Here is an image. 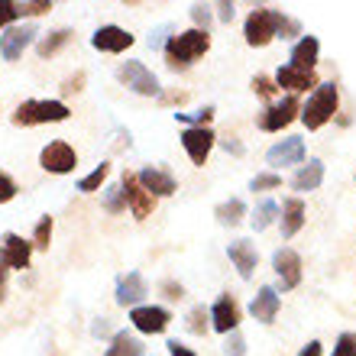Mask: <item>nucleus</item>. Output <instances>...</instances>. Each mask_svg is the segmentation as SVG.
Returning <instances> with one entry per match:
<instances>
[{"mask_svg": "<svg viewBox=\"0 0 356 356\" xmlns=\"http://www.w3.org/2000/svg\"><path fill=\"white\" fill-rule=\"evenodd\" d=\"M207 49H211V36H207V33H201V29H185V33H178V36H169V42L162 46V52H165V65L181 72V68H188L191 62H197Z\"/></svg>", "mask_w": 356, "mask_h": 356, "instance_id": "1", "label": "nucleus"}, {"mask_svg": "<svg viewBox=\"0 0 356 356\" xmlns=\"http://www.w3.org/2000/svg\"><path fill=\"white\" fill-rule=\"evenodd\" d=\"M337 104H340L337 88L334 85H318L314 88V94L308 97V104L301 107V123H305L308 130H321L327 120H334Z\"/></svg>", "mask_w": 356, "mask_h": 356, "instance_id": "2", "label": "nucleus"}, {"mask_svg": "<svg viewBox=\"0 0 356 356\" xmlns=\"http://www.w3.org/2000/svg\"><path fill=\"white\" fill-rule=\"evenodd\" d=\"M10 120L17 127H42V123L68 120V107L62 101H23Z\"/></svg>", "mask_w": 356, "mask_h": 356, "instance_id": "3", "label": "nucleus"}, {"mask_svg": "<svg viewBox=\"0 0 356 356\" xmlns=\"http://www.w3.org/2000/svg\"><path fill=\"white\" fill-rule=\"evenodd\" d=\"M301 117V104H298V97L295 94H289V97H282L279 104H269L263 113H259V130H266V133H279V130H285L291 120H298Z\"/></svg>", "mask_w": 356, "mask_h": 356, "instance_id": "4", "label": "nucleus"}, {"mask_svg": "<svg viewBox=\"0 0 356 356\" xmlns=\"http://www.w3.org/2000/svg\"><path fill=\"white\" fill-rule=\"evenodd\" d=\"M243 36H246V42H250L253 49L269 46L272 39H275V10H269V7H256L253 13L246 17Z\"/></svg>", "mask_w": 356, "mask_h": 356, "instance_id": "5", "label": "nucleus"}, {"mask_svg": "<svg viewBox=\"0 0 356 356\" xmlns=\"http://www.w3.org/2000/svg\"><path fill=\"white\" fill-rule=\"evenodd\" d=\"M117 78H120V85H127L130 91L143 94V97L159 94V78L152 75L143 62H136V58H133V62H123V65L117 68Z\"/></svg>", "mask_w": 356, "mask_h": 356, "instance_id": "6", "label": "nucleus"}, {"mask_svg": "<svg viewBox=\"0 0 356 356\" xmlns=\"http://www.w3.org/2000/svg\"><path fill=\"white\" fill-rule=\"evenodd\" d=\"M39 165H42L46 172H52V175H68V172H75L78 156L65 140H56L39 152Z\"/></svg>", "mask_w": 356, "mask_h": 356, "instance_id": "7", "label": "nucleus"}, {"mask_svg": "<svg viewBox=\"0 0 356 356\" xmlns=\"http://www.w3.org/2000/svg\"><path fill=\"white\" fill-rule=\"evenodd\" d=\"M214 130H207V127H185L181 130V146H185L188 159L195 162V165H204L211 149H214Z\"/></svg>", "mask_w": 356, "mask_h": 356, "instance_id": "8", "label": "nucleus"}, {"mask_svg": "<svg viewBox=\"0 0 356 356\" xmlns=\"http://www.w3.org/2000/svg\"><path fill=\"white\" fill-rule=\"evenodd\" d=\"M29 256H33L29 240H23L19 234L0 236V266L3 269H29Z\"/></svg>", "mask_w": 356, "mask_h": 356, "instance_id": "9", "label": "nucleus"}, {"mask_svg": "<svg viewBox=\"0 0 356 356\" xmlns=\"http://www.w3.org/2000/svg\"><path fill=\"white\" fill-rule=\"evenodd\" d=\"M272 269H275V275H279L282 291L298 289V282H301V256L295 253V250H289V246L275 250V253H272Z\"/></svg>", "mask_w": 356, "mask_h": 356, "instance_id": "10", "label": "nucleus"}, {"mask_svg": "<svg viewBox=\"0 0 356 356\" xmlns=\"http://www.w3.org/2000/svg\"><path fill=\"white\" fill-rule=\"evenodd\" d=\"M120 188H123V197H127V207L133 211V217H136V220H143V217L152 214V207H156V197H152L149 191L140 185V178L133 175V172H127V175H123Z\"/></svg>", "mask_w": 356, "mask_h": 356, "instance_id": "11", "label": "nucleus"}, {"mask_svg": "<svg viewBox=\"0 0 356 356\" xmlns=\"http://www.w3.org/2000/svg\"><path fill=\"white\" fill-rule=\"evenodd\" d=\"M146 295H149V289H146V279H143L140 272H127V275L117 279L113 298H117L120 308H140V301L146 298Z\"/></svg>", "mask_w": 356, "mask_h": 356, "instance_id": "12", "label": "nucleus"}, {"mask_svg": "<svg viewBox=\"0 0 356 356\" xmlns=\"http://www.w3.org/2000/svg\"><path fill=\"white\" fill-rule=\"evenodd\" d=\"M130 321L133 327L140 330V334H165L169 327L172 314L165 308H152V305H140V308L130 311Z\"/></svg>", "mask_w": 356, "mask_h": 356, "instance_id": "13", "label": "nucleus"}, {"mask_svg": "<svg viewBox=\"0 0 356 356\" xmlns=\"http://www.w3.org/2000/svg\"><path fill=\"white\" fill-rule=\"evenodd\" d=\"M36 26H7L3 29V36H0V56L7 58V62H17L23 56V49L36 39Z\"/></svg>", "mask_w": 356, "mask_h": 356, "instance_id": "14", "label": "nucleus"}, {"mask_svg": "<svg viewBox=\"0 0 356 356\" xmlns=\"http://www.w3.org/2000/svg\"><path fill=\"white\" fill-rule=\"evenodd\" d=\"M305 140H298V136H289V140L275 143L269 152H266V162L269 165H298V162H305Z\"/></svg>", "mask_w": 356, "mask_h": 356, "instance_id": "15", "label": "nucleus"}, {"mask_svg": "<svg viewBox=\"0 0 356 356\" xmlns=\"http://www.w3.org/2000/svg\"><path fill=\"white\" fill-rule=\"evenodd\" d=\"M91 46L97 52H123V49L133 46V33H127L120 26H101L91 36Z\"/></svg>", "mask_w": 356, "mask_h": 356, "instance_id": "16", "label": "nucleus"}, {"mask_svg": "<svg viewBox=\"0 0 356 356\" xmlns=\"http://www.w3.org/2000/svg\"><path fill=\"white\" fill-rule=\"evenodd\" d=\"M136 178H140V185L146 188L152 197H169V195H175V191H178L175 178H172L165 169H152V165H146V169H143Z\"/></svg>", "mask_w": 356, "mask_h": 356, "instance_id": "17", "label": "nucleus"}, {"mask_svg": "<svg viewBox=\"0 0 356 356\" xmlns=\"http://www.w3.org/2000/svg\"><path fill=\"white\" fill-rule=\"evenodd\" d=\"M211 324H214V330H220V334H234L236 324H240V305H236L230 295L217 298V305L211 308Z\"/></svg>", "mask_w": 356, "mask_h": 356, "instance_id": "18", "label": "nucleus"}, {"mask_svg": "<svg viewBox=\"0 0 356 356\" xmlns=\"http://www.w3.org/2000/svg\"><path fill=\"white\" fill-rule=\"evenodd\" d=\"M318 52H321L318 36H301L298 42H295V49H291L289 65H291V68H298V72H314Z\"/></svg>", "mask_w": 356, "mask_h": 356, "instance_id": "19", "label": "nucleus"}, {"mask_svg": "<svg viewBox=\"0 0 356 356\" xmlns=\"http://www.w3.org/2000/svg\"><path fill=\"white\" fill-rule=\"evenodd\" d=\"M227 256H230V263L236 266V272L243 275V279H250L253 275V269H256V246L250 243V240H234V243L227 246Z\"/></svg>", "mask_w": 356, "mask_h": 356, "instance_id": "20", "label": "nucleus"}, {"mask_svg": "<svg viewBox=\"0 0 356 356\" xmlns=\"http://www.w3.org/2000/svg\"><path fill=\"white\" fill-rule=\"evenodd\" d=\"M250 311H253L256 321L272 324V321H275V314H279V291L272 289V285H263V289H259V295L253 298V305H250Z\"/></svg>", "mask_w": 356, "mask_h": 356, "instance_id": "21", "label": "nucleus"}, {"mask_svg": "<svg viewBox=\"0 0 356 356\" xmlns=\"http://www.w3.org/2000/svg\"><path fill=\"white\" fill-rule=\"evenodd\" d=\"M275 85L279 88H289L291 94H298V91H308V88H318V75L314 72H298V68H279V75H275Z\"/></svg>", "mask_w": 356, "mask_h": 356, "instance_id": "22", "label": "nucleus"}, {"mask_svg": "<svg viewBox=\"0 0 356 356\" xmlns=\"http://www.w3.org/2000/svg\"><path fill=\"white\" fill-rule=\"evenodd\" d=\"M305 227V201L301 197H289L285 204H282V236L289 240L295 236Z\"/></svg>", "mask_w": 356, "mask_h": 356, "instance_id": "23", "label": "nucleus"}, {"mask_svg": "<svg viewBox=\"0 0 356 356\" xmlns=\"http://www.w3.org/2000/svg\"><path fill=\"white\" fill-rule=\"evenodd\" d=\"M321 181H324V162L311 159L308 165H301V169L295 172L291 188H295V191H314V188H321Z\"/></svg>", "mask_w": 356, "mask_h": 356, "instance_id": "24", "label": "nucleus"}, {"mask_svg": "<svg viewBox=\"0 0 356 356\" xmlns=\"http://www.w3.org/2000/svg\"><path fill=\"white\" fill-rule=\"evenodd\" d=\"M214 217H217V224L220 227H236L246 217V204L240 201V197H230V201H224V204L214 207Z\"/></svg>", "mask_w": 356, "mask_h": 356, "instance_id": "25", "label": "nucleus"}, {"mask_svg": "<svg viewBox=\"0 0 356 356\" xmlns=\"http://www.w3.org/2000/svg\"><path fill=\"white\" fill-rule=\"evenodd\" d=\"M72 29H56V33H49V36H42L36 42V52H39V58H49V56H56L58 49H65L68 42H72Z\"/></svg>", "mask_w": 356, "mask_h": 356, "instance_id": "26", "label": "nucleus"}, {"mask_svg": "<svg viewBox=\"0 0 356 356\" xmlns=\"http://www.w3.org/2000/svg\"><path fill=\"white\" fill-rule=\"evenodd\" d=\"M104 356H143V343L133 334H113V340H111V347H107V353Z\"/></svg>", "mask_w": 356, "mask_h": 356, "instance_id": "27", "label": "nucleus"}, {"mask_svg": "<svg viewBox=\"0 0 356 356\" xmlns=\"http://www.w3.org/2000/svg\"><path fill=\"white\" fill-rule=\"evenodd\" d=\"M107 175H111V165L107 162H101L97 169L91 172V175H85L81 181H78V191H85V195H91V191H97V188L107 181Z\"/></svg>", "mask_w": 356, "mask_h": 356, "instance_id": "28", "label": "nucleus"}, {"mask_svg": "<svg viewBox=\"0 0 356 356\" xmlns=\"http://www.w3.org/2000/svg\"><path fill=\"white\" fill-rule=\"evenodd\" d=\"M104 211H111V214H123L127 211V197H123L120 185L104 188Z\"/></svg>", "mask_w": 356, "mask_h": 356, "instance_id": "29", "label": "nucleus"}, {"mask_svg": "<svg viewBox=\"0 0 356 356\" xmlns=\"http://www.w3.org/2000/svg\"><path fill=\"white\" fill-rule=\"evenodd\" d=\"M275 36H282V39L301 36V23L295 17H285V13H279V10H275Z\"/></svg>", "mask_w": 356, "mask_h": 356, "instance_id": "30", "label": "nucleus"}, {"mask_svg": "<svg viewBox=\"0 0 356 356\" xmlns=\"http://www.w3.org/2000/svg\"><path fill=\"white\" fill-rule=\"evenodd\" d=\"M275 214H279V204H275V201H263L253 214V230H266V227L275 220Z\"/></svg>", "mask_w": 356, "mask_h": 356, "instance_id": "31", "label": "nucleus"}, {"mask_svg": "<svg viewBox=\"0 0 356 356\" xmlns=\"http://www.w3.org/2000/svg\"><path fill=\"white\" fill-rule=\"evenodd\" d=\"M49 243H52V217H39L33 230V250H49Z\"/></svg>", "mask_w": 356, "mask_h": 356, "instance_id": "32", "label": "nucleus"}, {"mask_svg": "<svg viewBox=\"0 0 356 356\" xmlns=\"http://www.w3.org/2000/svg\"><path fill=\"white\" fill-rule=\"evenodd\" d=\"M207 321H211V311H204V305H197V308H191V314H188V330L191 334H207Z\"/></svg>", "mask_w": 356, "mask_h": 356, "instance_id": "33", "label": "nucleus"}, {"mask_svg": "<svg viewBox=\"0 0 356 356\" xmlns=\"http://www.w3.org/2000/svg\"><path fill=\"white\" fill-rule=\"evenodd\" d=\"M211 117H214V107H204V111H197V113H175V120L188 123V127H207Z\"/></svg>", "mask_w": 356, "mask_h": 356, "instance_id": "34", "label": "nucleus"}, {"mask_svg": "<svg viewBox=\"0 0 356 356\" xmlns=\"http://www.w3.org/2000/svg\"><path fill=\"white\" fill-rule=\"evenodd\" d=\"M253 88L256 94H259V97H263V101H272V97H275V91H279V85H275V78H266V75H256L253 78Z\"/></svg>", "mask_w": 356, "mask_h": 356, "instance_id": "35", "label": "nucleus"}, {"mask_svg": "<svg viewBox=\"0 0 356 356\" xmlns=\"http://www.w3.org/2000/svg\"><path fill=\"white\" fill-rule=\"evenodd\" d=\"M282 185V175H275V172H263V175H256L253 181H250V191H272V188Z\"/></svg>", "mask_w": 356, "mask_h": 356, "instance_id": "36", "label": "nucleus"}, {"mask_svg": "<svg viewBox=\"0 0 356 356\" xmlns=\"http://www.w3.org/2000/svg\"><path fill=\"white\" fill-rule=\"evenodd\" d=\"M17 7H19V17H42V13L52 10V3L49 0H26V3H17Z\"/></svg>", "mask_w": 356, "mask_h": 356, "instance_id": "37", "label": "nucleus"}, {"mask_svg": "<svg viewBox=\"0 0 356 356\" xmlns=\"http://www.w3.org/2000/svg\"><path fill=\"white\" fill-rule=\"evenodd\" d=\"M224 353L227 356H246V340H243V334H227V340H224Z\"/></svg>", "mask_w": 356, "mask_h": 356, "instance_id": "38", "label": "nucleus"}, {"mask_svg": "<svg viewBox=\"0 0 356 356\" xmlns=\"http://www.w3.org/2000/svg\"><path fill=\"white\" fill-rule=\"evenodd\" d=\"M191 19H195V29H201V33H207V26H211V10L204 7V3H195L191 7Z\"/></svg>", "mask_w": 356, "mask_h": 356, "instance_id": "39", "label": "nucleus"}, {"mask_svg": "<svg viewBox=\"0 0 356 356\" xmlns=\"http://www.w3.org/2000/svg\"><path fill=\"white\" fill-rule=\"evenodd\" d=\"M17 181L7 175V172H0V204H7V201H13L17 197Z\"/></svg>", "mask_w": 356, "mask_h": 356, "instance_id": "40", "label": "nucleus"}, {"mask_svg": "<svg viewBox=\"0 0 356 356\" xmlns=\"http://www.w3.org/2000/svg\"><path fill=\"white\" fill-rule=\"evenodd\" d=\"M334 356H356V334H340Z\"/></svg>", "mask_w": 356, "mask_h": 356, "instance_id": "41", "label": "nucleus"}, {"mask_svg": "<svg viewBox=\"0 0 356 356\" xmlns=\"http://www.w3.org/2000/svg\"><path fill=\"white\" fill-rule=\"evenodd\" d=\"M17 17H19V7H17V3L0 0V26H10V23H13Z\"/></svg>", "mask_w": 356, "mask_h": 356, "instance_id": "42", "label": "nucleus"}, {"mask_svg": "<svg viewBox=\"0 0 356 356\" xmlns=\"http://www.w3.org/2000/svg\"><path fill=\"white\" fill-rule=\"evenodd\" d=\"M159 289L165 291V298H172V301H181V298H185V289H181L178 282H172V279H165Z\"/></svg>", "mask_w": 356, "mask_h": 356, "instance_id": "43", "label": "nucleus"}, {"mask_svg": "<svg viewBox=\"0 0 356 356\" xmlns=\"http://www.w3.org/2000/svg\"><path fill=\"white\" fill-rule=\"evenodd\" d=\"M81 85H85V75L78 72L75 78H68L65 85H62V94H75V91H81Z\"/></svg>", "mask_w": 356, "mask_h": 356, "instance_id": "44", "label": "nucleus"}, {"mask_svg": "<svg viewBox=\"0 0 356 356\" xmlns=\"http://www.w3.org/2000/svg\"><path fill=\"white\" fill-rule=\"evenodd\" d=\"M234 13H236L234 3H227V0H224V3H217V19H220V23H230V19H234Z\"/></svg>", "mask_w": 356, "mask_h": 356, "instance_id": "45", "label": "nucleus"}, {"mask_svg": "<svg viewBox=\"0 0 356 356\" xmlns=\"http://www.w3.org/2000/svg\"><path fill=\"white\" fill-rule=\"evenodd\" d=\"M220 146H224L227 152H234V156H243V143L236 140V136H227V140H220Z\"/></svg>", "mask_w": 356, "mask_h": 356, "instance_id": "46", "label": "nucleus"}, {"mask_svg": "<svg viewBox=\"0 0 356 356\" xmlns=\"http://www.w3.org/2000/svg\"><path fill=\"white\" fill-rule=\"evenodd\" d=\"M91 334H94V337H107V334H111V324H107V318H97V321H94Z\"/></svg>", "mask_w": 356, "mask_h": 356, "instance_id": "47", "label": "nucleus"}, {"mask_svg": "<svg viewBox=\"0 0 356 356\" xmlns=\"http://www.w3.org/2000/svg\"><path fill=\"white\" fill-rule=\"evenodd\" d=\"M165 33H169V26H162V29H156L149 36V49H159L162 46V39H165Z\"/></svg>", "mask_w": 356, "mask_h": 356, "instance_id": "48", "label": "nucleus"}, {"mask_svg": "<svg viewBox=\"0 0 356 356\" xmlns=\"http://www.w3.org/2000/svg\"><path fill=\"white\" fill-rule=\"evenodd\" d=\"M169 353H172V356H195V353H191V350H188V347H181L178 340H169Z\"/></svg>", "mask_w": 356, "mask_h": 356, "instance_id": "49", "label": "nucleus"}, {"mask_svg": "<svg viewBox=\"0 0 356 356\" xmlns=\"http://www.w3.org/2000/svg\"><path fill=\"white\" fill-rule=\"evenodd\" d=\"M298 356H321V343H318V340H311V343H308L305 350H301Z\"/></svg>", "mask_w": 356, "mask_h": 356, "instance_id": "50", "label": "nucleus"}, {"mask_svg": "<svg viewBox=\"0 0 356 356\" xmlns=\"http://www.w3.org/2000/svg\"><path fill=\"white\" fill-rule=\"evenodd\" d=\"M7 272L10 269H3V266H0V301H3V291H7Z\"/></svg>", "mask_w": 356, "mask_h": 356, "instance_id": "51", "label": "nucleus"}]
</instances>
